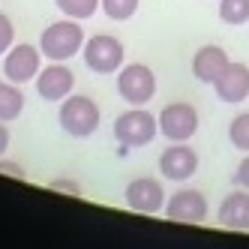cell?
<instances>
[{
	"mask_svg": "<svg viewBox=\"0 0 249 249\" xmlns=\"http://www.w3.org/2000/svg\"><path fill=\"white\" fill-rule=\"evenodd\" d=\"M123 198L135 213H159L165 207V189L156 177H135L123 192Z\"/></svg>",
	"mask_w": 249,
	"mask_h": 249,
	"instance_id": "obj_11",
	"label": "cell"
},
{
	"mask_svg": "<svg viewBox=\"0 0 249 249\" xmlns=\"http://www.w3.org/2000/svg\"><path fill=\"white\" fill-rule=\"evenodd\" d=\"M216 219L222 228H231V231H249V189H237L222 198L219 204V213Z\"/></svg>",
	"mask_w": 249,
	"mask_h": 249,
	"instance_id": "obj_14",
	"label": "cell"
},
{
	"mask_svg": "<svg viewBox=\"0 0 249 249\" xmlns=\"http://www.w3.org/2000/svg\"><path fill=\"white\" fill-rule=\"evenodd\" d=\"M156 135H159V120L141 105H132L129 111H123L114 120V138L120 141V147H147Z\"/></svg>",
	"mask_w": 249,
	"mask_h": 249,
	"instance_id": "obj_3",
	"label": "cell"
},
{
	"mask_svg": "<svg viewBox=\"0 0 249 249\" xmlns=\"http://www.w3.org/2000/svg\"><path fill=\"white\" fill-rule=\"evenodd\" d=\"M117 93L129 105H147L156 96V75L147 63H126L117 72Z\"/></svg>",
	"mask_w": 249,
	"mask_h": 249,
	"instance_id": "obj_5",
	"label": "cell"
},
{
	"mask_svg": "<svg viewBox=\"0 0 249 249\" xmlns=\"http://www.w3.org/2000/svg\"><path fill=\"white\" fill-rule=\"evenodd\" d=\"M159 135H165L168 141H189L198 132V111L189 102H171L159 111Z\"/></svg>",
	"mask_w": 249,
	"mask_h": 249,
	"instance_id": "obj_6",
	"label": "cell"
},
{
	"mask_svg": "<svg viewBox=\"0 0 249 249\" xmlns=\"http://www.w3.org/2000/svg\"><path fill=\"white\" fill-rule=\"evenodd\" d=\"M228 141H231L237 150L249 153V111L231 117V123H228Z\"/></svg>",
	"mask_w": 249,
	"mask_h": 249,
	"instance_id": "obj_18",
	"label": "cell"
},
{
	"mask_svg": "<svg viewBox=\"0 0 249 249\" xmlns=\"http://www.w3.org/2000/svg\"><path fill=\"white\" fill-rule=\"evenodd\" d=\"M72 87H75V75H72V69L63 66L60 60L48 63L36 75V93L45 102H63L69 93H72Z\"/></svg>",
	"mask_w": 249,
	"mask_h": 249,
	"instance_id": "obj_10",
	"label": "cell"
},
{
	"mask_svg": "<svg viewBox=\"0 0 249 249\" xmlns=\"http://www.w3.org/2000/svg\"><path fill=\"white\" fill-rule=\"evenodd\" d=\"M207 198L198 189H177L171 198L165 201V216L171 222H183V225H198L207 219Z\"/></svg>",
	"mask_w": 249,
	"mask_h": 249,
	"instance_id": "obj_8",
	"label": "cell"
},
{
	"mask_svg": "<svg viewBox=\"0 0 249 249\" xmlns=\"http://www.w3.org/2000/svg\"><path fill=\"white\" fill-rule=\"evenodd\" d=\"M6 147H9V129L3 126V120H0V156L6 153Z\"/></svg>",
	"mask_w": 249,
	"mask_h": 249,
	"instance_id": "obj_24",
	"label": "cell"
},
{
	"mask_svg": "<svg viewBox=\"0 0 249 249\" xmlns=\"http://www.w3.org/2000/svg\"><path fill=\"white\" fill-rule=\"evenodd\" d=\"M84 30L75 18H63V21H54V24H48L42 30V36H39V51H42V57L45 60H72L78 51L84 48Z\"/></svg>",
	"mask_w": 249,
	"mask_h": 249,
	"instance_id": "obj_2",
	"label": "cell"
},
{
	"mask_svg": "<svg viewBox=\"0 0 249 249\" xmlns=\"http://www.w3.org/2000/svg\"><path fill=\"white\" fill-rule=\"evenodd\" d=\"M0 174H12V177H18V180H24V168L15 165V162H3V159H0Z\"/></svg>",
	"mask_w": 249,
	"mask_h": 249,
	"instance_id": "obj_23",
	"label": "cell"
},
{
	"mask_svg": "<svg viewBox=\"0 0 249 249\" xmlns=\"http://www.w3.org/2000/svg\"><path fill=\"white\" fill-rule=\"evenodd\" d=\"M198 171V153H195L186 141H174V144L159 156V174L165 180H174V183H183Z\"/></svg>",
	"mask_w": 249,
	"mask_h": 249,
	"instance_id": "obj_9",
	"label": "cell"
},
{
	"mask_svg": "<svg viewBox=\"0 0 249 249\" xmlns=\"http://www.w3.org/2000/svg\"><path fill=\"white\" fill-rule=\"evenodd\" d=\"M57 9L66 15V18H75V21H84V18H93V12L102 6L99 0H54Z\"/></svg>",
	"mask_w": 249,
	"mask_h": 249,
	"instance_id": "obj_16",
	"label": "cell"
},
{
	"mask_svg": "<svg viewBox=\"0 0 249 249\" xmlns=\"http://www.w3.org/2000/svg\"><path fill=\"white\" fill-rule=\"evenodd\" d=\"M99 120H102V111H99V105L90 96L69 93L60 102L57 123H60V129L66 135H72V138H90L99 129Z\"/></svg>",
	"mask_w": 249,
	"mask_h": 249,
	"instance_id": "obj_1",
	"label": "cell"
},
{
	"mask_svg": "<svg viewBox=\"0 0 249 249\" xmlns=\"http://www.w3.org/2000/svg\"><path fill=\"white\" fill-rule=\"evenodd\" d=\"M51 189H57V192H69V195H78V192H81L72 180H66V177H57V180H51Z\"/></svg>",
	"mask_w": 249,
	"mask_h": 249,
	"instance_id": "obj_22",
	"label": "cell"
},
{
	"mask_svg": "<svg viewBox=\"0 0 249 249\" xmlns=\"http://www.w3.org/2000/svg\"><path fill=\"white\" fill-rule=\"evenodd\" d=\"M15 45V27H12V18L0 12V57Z\"/></svg>",
	"mask_w": 249,
	"mask_h": 249,
	"instance_id": "obj_20",
	"label": "cell"
},
{
	"mask_svg": "<svg viewBox=\"0 0 249 249\" xmlns=\"http://www.w3.org/2000/svg\"><path fill=\"white\" fill-rule=\"evenodd\" d=\"M228 54H225V48L219 45H201L198 51H195V57H192V75L198 78L201 84H216V78L225 72V66H228Z\"/></svg>",
	"mask_w": 249,
	"mask_h": 249,
	"instance_id": "obj_13",
	"label": "cell"
},
{
	"mask_svg": "<svg viewBox=\"0 0 249 249\" xmlns=\"http://www.w3.org/2000/svg\"><path fill=\"white\" fill-rule=\"evenodd\" d=\"M213 90H216V96L228 105H240L246 96H249V66L246 63H237L231 60L225 66V72L216 78V84H213Z\"/></svg>",
	"mask_w": 249,
	"mask_h": 249,
	"instance_id": "obj_12",
	"label": "cell"
},
{
	"mask_svg": "<svg viewBox=\"0 0 249 249\" xmlns=\"http://www.w3.org/2000/svg\"><path fill=\"white\" fill-rule=\"evenodd\" d=\"M219 18L231 27L249 21V0H219Z\"/></svg>",
	"mask_w": 249,
	"mask_h": 249,
	"instance_id": "obj_17",
	"label": "cell"
},
{
	"mask_svg": "<svg viewBox=\"0 0 249 249\" xmlns=\"http://www.w3.org/2000/svg\"><path fill=\"white\" fill-rule=\"evenodd\" d=\"M99 3L111 21H126L138 12V0H99Z\"/></svg>",
	"mask_w": 249,
	"mask_h": 249,
	"instance_id": "obj_19",
	"label": "cell"
},
{
	"mask_svg": "<svg viewBox=\"0 0 249 249\" xmlns=\"http://www.w3.org/2000/svg\"><path fill=\"white\" fill-rule=\"evenodd\" d=\"M234 183L243 186V189H249V156H243V162L237 165V171H234Z\"/></svg>",
	"mask_w": 249,
	"mask_h": 249,
	"instance_id": "obj_21",
	"label": "cell"
},
{
	"mask_svg": "<svg viewBox=\"0 0 249 249\" xmlns=\"http://www.w3.org/2000/svg\"><path fill=\"white\" fill-rule=\"evenodd\" d=\"M42 69V51L36 45H12L6 54H3V75L12 84H27V81H36Z\"/></svg>",
	"mask_w": 249,
	"mask_h": 249,
	"instance_id": "obj_7",
	"label": "cell"
},
{
	"mask_svg": "<svg viewBox=\"0 0 249 249\" xmlns=\"http://www.w3.org/2000/svg\"><path fill=\"white\" fill-rule=\"evenodd\" d=\"M84 66L96 75H111L123 66V42L117 36L108 33H96V36H87L84 48H81Z\"/></svg>",
	"mask_w": 249,
	"mask_h": 249,
	"instance_id": "obj_4",
	"label": "cell"
},
{
	"mask_svg": "<svg viewBox=\"0 0 249 249\" xmlns=\"http://www.w3.org/2000/svg\"><path fill=\"white\" fill-rule=\"evenodd\" d=\"M21 111H24V93H21V87L12 84L9 78L0 81V120L9 123L15 117H21Z\"/></svg>",
	"mask_w": 249,
	"mask_h": 249,
	"instance_id": "obj_15",
	"label": "cell"
}]
</instances>
